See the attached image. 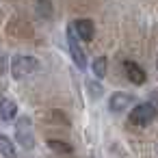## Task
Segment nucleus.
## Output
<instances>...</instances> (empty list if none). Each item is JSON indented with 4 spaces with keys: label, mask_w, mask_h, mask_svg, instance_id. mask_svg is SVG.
<instances>
[{
    "label": "nucleus",
    "mask_w": 158,
    "mask_h": 158,
    "mask_svg": "<svg viewBox=\"0 0 158 158\" xmlns=\"http://www.w3.org/2000/svg\"><path fill=\"white\" fill-rule=\"evenodd\" d=\"M74 28H76L78 37H80L82 41H91V39L95 37V26H93V22H91V20H87V18H80V20H76Z\"/></svg>",
    "instance_id": "6"
},
{
    "label": "nucleus",
    "mask_w": 158,
    "mask_h": 158,
    "mask_svg": "<svg viewBox=\"0 0 158 158\" xmlns=\"http://www.w3.org/2000/svg\"><path fill=\"white\" fill-rule=\"evenodd\" d=\"M18 115V104L9 98L2 100V106H0V117H2V121H11L13 117Z\"/></svg>",
    "instance_id": "7"
},
{
    "label": "nucleus",
    "mask_w": 158,
    "mask_h": 158,
    "mask_svg": "<svg viewBox=\"0 0 158 158\" xmlns=\"http://www.w3.org/2000/svg\"><path fill=\"white\" fill-rule=\"evenodd\" d=\"M134 104V98L130 95V93H113L110 95V100H108V106H110V110L113 113H121V110H126L128 106H132Z\"/></svg>",
    "instance_id": "5"
},
{
    "label": "nucleus",
    "mask_w": 158,
    "mask_h": 158,
    "mask_svg": "<svg viewBox=\"0 0 158 158\" xmlns=\"http://www.w3.org/2000/svg\"><path fill=\"white\" fill-rule=\"evenodd\" d=\"M154 117H156V106H154L152 102L136 104V106L130 110V123H134V126H147Z\"/></svg>",
    "instance_id": "2"
},
{
    "label": "nucleus",
    "mask_w": 158,
    "mask_h": 158,
    "mask_svg": "<svg viewBox=\"0 0 158 158\" xmlns=\"http://www.w3.org/2000/svg\"><path fill=\"white\" fill-rule=\"evenodd\" d=\"M39 69V61L35 56H28V54H18L13 61H11V74L15 78H26V76H33L35 72Z\"/></svg>",
    "instance_id": "1"
},
{
    "label": "nucleus",
    "mask_w": 158,
    "mask_h": 158,
    "mask_svg": "<svg viewBox=\"0 0 158 158\" xmlns=\"http://www.w3.org/2000/svg\"><path fill=\"white\" fill-rule=\"evenodd\" d=\"M123 69H126V76H128V80H130L132 85H143V82L147 80L143 67H141L139 63H134V61H126V63H123Z\"/></svg>",
    "instance_id": "4"
},
{
    "label": "nucleus",
    "mask_w": 158,
    "mask_h": 158,
    "mask_svg": "<svg viewBox=\"0 0 158 158\" xmlns=\"http://www.w3.org/2000/svg\"><path fill=\"white\" fill-rule=\"evenodd\" d=\"M48 147H50L52 152H56V154H72V152H74V147H72L69 143L59 141V139H48Z\"/></svg>",
    "instance_id": "8"
},
{
    "label": "nucleus",
    "mask_w": 158,
    "mask_h": 158,
    "mask_svg": "<svg viewBox=\"0 0 158 158\" xmlns=\"http://www.w3.org/2000/svg\"><path fill=\"white\" fill-rule=\"evenodd\" d=\"M13 154H15V147H13L11 139L0 134V156H13Z\"/></svg>",
    "instance_id": "10"
},
{
    "label": "nucleus",
    "mask_w": 158,
    "mask_h": 158,
    "mask_svg": "<svg viewBox=\"0 0 158 158\" xmlns=\"http://www.w3.org/2000/svg\"><path fill=\"white\" fill-rule=\"evenodd\" d=\"M78 39H80V37H78L76 28H74V26H67V46H69V54H72L74 63H76L80 69H85V67H87V56H85V52H82Z\"/></svg>",
    "instance_id": "3"
},
{
    "label": "nucleus",
    "mask_w": 158,
    "mask_h": 158,
    "mask_svg": "<svg viewBox=\"0 0 158 158\" xmlns=\"http://www.w3.org/2000/svg\"><path fill=\"white\" fill-rule=\"evenodd\" d=\"M106 69H108V61H106L104 56H100V59L93 61V74H95L98 78H104V76H106Z\"/></svg>",
    "instance_id": "11"
},
{
    "label": "nucleus",
    "mask_w": 158,
    "mask_h": 158,
    "mask_svg": "<svg viewBox=\"0 0 158 158\" xmlns=\"http://www.w3.org/2000/svg\"><path fill=\"white\" fill-rule=\"evenodd\" d=\"M35 9H37V13H39L44 20L52 18V13H54V9H52V2H50V0H37V2H35Z\"/></svg>",
    "instance_id": "9"
}]
</instances>
